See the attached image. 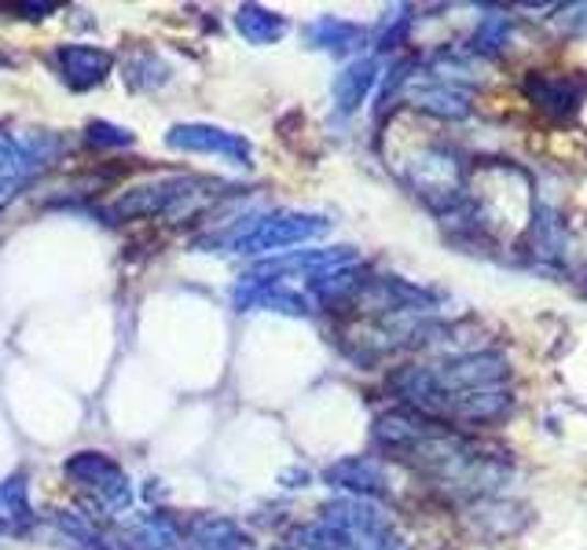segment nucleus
Returning a JSON list of instances; mask_svg holds the SVG:
<instances>
[{"label": "nucleus", "mask_w": 587, "mask_h": 550, "mask_svg": "<svg viewBox=\"0 0 587 550\" xmlns=\"http://www.w3.org/2000/svg\"><path fill=\"white\" fill-rule=\"evenodd\" d=\"M235 30H239L250 45H275V41L286 34V19L275 15L272 8L242 4L239 12H235Z\"/></svg>", "instance_id": "nucleus-20"}, {"label": "nucleus", "mask_w": 587, "mask_h": 550, "mask_svg": "<svg viewBox=\"0 0 587 550\" xmlns=\"http://www.w3.org/2000/svg\"><path fill=\"white\" fill-rule=\"evenodd\" d=\"M558 23L569 30V34H584L587 30V4H569L558 12Z\"/></svg>", "instance_id": "nucleus-28"}, {"label": "nucleus", "mask_w": 587, "mask_h": 550, "mask_svg": "<svg viewBox=\"0 0 587 550\" xmlns=\"http://www.w3.org/2000/svg\"><path fill=\"white\" fill-rule=\"evenodd\" d=\"M390 385L404 407L444 426H488L515 407L510 363L493 349L400 367Z\"/></svg>", "instance_id": "nucleus-2"}, {"label": "nucleus", "mask_w": 587, "mask_h": 550, "mask_svg": "<svg viewBox=\"0 0 587 550\" xmlns=\"http://www.w3.org/2000/svg\"><path fill=\"white\" fill-rule=\"evenodd\" d=\"M56 528H59V532L67 536L78 550H111V547H106L103 532H100V528H95L84 514H67V510H63V514L56 517Z\"/></svg>", "instance_id": "nucleus-24"}, {"label": "nucleus", "mask_w": 587, "mask_h": 550, "mask_svg": "<svg viewBox=\"0 0 587 550\" xmlns=\"http://www.w3.org/2000/svg\"><path fill=\"white\" fill-rule=\"evenodd\" d=\"M56 70L63 74V81L70 85V89H95V85L106 81V74L114 67V56L95 45H63L56 56Z\"/></svg>", "instance_id": "nucleus-14"}, {"label": "nucleus", "mask_w": 587, "mask_h": 550, "mask_svg": "<svg viewBox=\"0 0 587 550\" xmlns=\"http://www.w3.org/2000/svg\"><path fill=\"white\" fill-rule=\"evenodd\" d=\"M232 301L239 312H283V316H308L313 312V298L297 294V290L283 283H258V279H242L232 290Z\"/></svg>", "instance_id": "nucleus-13"}, {"label": "nucleus", "mask_w": 587, "mask_h": 550, "mask_svg": "<svg viewBox=\"0 0 587 550\" xmlns=\"http://www.w3.org/2000/svg\"><path fill=\"white\" fill-rule=\"evenodd\" d=\"M184 550H250V539L228 517H195L184 532Z\"/></svg>", "instance_id": "nucleus-17"}, {"label": "nucleus", "mask_w": 587, "mask_h": 550, "mask_svg": "<svg viewBox=\"0 0 587 550\" xmlns=\"http://www.w3.org/2000/svg\"><path fill=\"white\" fill-rule=\"evenodd\" d=\"M67 481L78 492H84L92 500V506H100L103 514H125L133 506V481L129 473L117 467L114 459H106L103 451H78L67 459Z\"/></svg>", "instance_id": "nucleus-7"}, {"label": "nucleus", "mask_w": 587, "mask_h": 550, "mask_svg": "<svg viewBox=\"0 0 587 550\" xmlns=\"http://www.w3.org/2000/svg\"><path fill=\"white\" fill-rule=\"evenodd\" d=\"M166 144L173 150H188V155H217V158L232 161V166H239V169L253 166V147L239 133L221 128V125H206V122L173 125L166 133Z\"/></svg>", "instance_id": "nucleus-9"}, {"label": "nucleus", "mask_w": 587, "mask_h": 550, "mask_svg": "<svg viewBox=\"0 0 587 550\" xmlns=\"http://www.w3.org/2000/svg\"><path fill=\"white\" fill-rule=\"evenodd\" d=\"M404 96H408V103L415 111H426L433 117H448V122H455V117H466L470 114V92L459 89L452 81H441L433 78V74H411L408 85H404Z\"/></svg>", "instance_id": "nucleus-11"}, {"label": "nucleus", "mask_w": 587, "mask_h": 550, "mask_svg": "<svg viewBox=\"0 0 587 550\" xmlns=\"http://www.w3.org/2000/svg\"><path fill=\"white\" fill-rule=\"evenodd\" d=\"M294 550H408L397 528L375 503L335 500L319 510L316 525L297 528L291 536Z\"/></svg>", "instance_id": "nucleus-3"}, {"label": "nucleus", "mask_w": 587, "mask_h": 550, "mask_svg": "<svg viewBox=\"0 0 587 550\" xmlns=\"http://www.w3.org/2000/svg\"><path fill=\"white\" fill-rule=\"evenodd\" d=\"M0 510H4V517H12L19 528H26L30 521H34V506H30L23 473H12V478L0 484Z\"/></svg>", "instance_id": "nucleus-23"}, {"label": "nucleus", "mask_w": 587, "mask_h": 550, "mask_svg": "<svg viewBox=\"0 0 587 550\" xmlns=\"http://www.w3.org/2000/svg\"><path fill=\"white\" fill-rule=\"evenodd\" d=\"M324 484L338 492H352V500H368V495H386L390 492V478L386 467L375 456H349L330 462L324 470Z\"/></svg>", "instance_id": "nucleus-12"}, {"label": "nucleus", "mask_w": 587, "mask_h": 550, "mask_svg": "<svg viewBox=\"0 0 587 550\" xmlns=\"http://www.w3.org/2000/svg\"><path fill=\"white\" fill-rule=\"evenodd\" d=\"M63 150L59 133H0V177H30L52 166Z\"/></svg>", "instance_id": "nucleus-10"}, {"label": "nucleus", "mask_w": 587, "mask_h": 550, "mask_svg": "<svg viewBox=\"0 0 587 550\" xmlns=\"http://www.w3.org/2000/svg\"><path fill=\"white\" fill-rule=\"evenodd\" d=\"M526 96L540 111L554 117H569L580 106L584 85L573 78H554V74H532V78H526Z\"/></svg>", "instance_id": "nucleus-15"}, {"label": "nucleus", "mask_w": 587, "mask_h": 550, "mask_svg": "<svg viewBox=\"0 0 587 550\" xmlns=\"http://www.w3.org/2000/svg\"><path fill=\"white\" fill-rule=\"evenodd\" d=\"M360 265V254L352 246H316V250H297L283 257H269V261H258L242 279H258V283H283L291 276H305L308 283L319 276L341 272V268Z\"/></svg>", "instance_id": "nucleus-8"}, {"label": "nucleus", "mask_w": 587, "mask_h": 550, "mask_svg": "<svg viewBox=\"0 0 587 550\" xmlns=\"http://www.w3.org/2000/svg\"><path fill=\"white\" fill-rule=\"evenodd\" d=\"M408 26H411V8H397V12L386 19V26L379 30V52L397 48L404 34H408Z\"/></svg>", "instance_id": "nucleus-26"}, {"label": "nucleus", "mask_w": 587, "mask_h": 550, "mask_svg": "<svg viewBox=\"0 0 587 550\" xmlns=\"http://www.w3.org/2000/svg\"><path fill=\"white\" fill-rule=\"evenodd\" d=\"M375 440L382 451L408 462L448 500H482L510 481V459L504 451L477 445L455 426L433 423L411 407L382 412L375 418Z\"/></svg>", "instance_id": "nucleus-1"}, {"label": "nucleus", "mask_w": 587, "mask_h": 550, "mask_svg": "<svg viewBox=\"0 0 587 550\" xmlns=\"http://www.w3.org/2000/svg\"><path fill=\"white\" fill-rule=\"evenodd\" d=\"M393 169L411 188V195H419L441 221L452 217L466 202L463 155L455 147L441 144V139H426V144L411 147L400 161H393Z\"/></svg>", "instance_id": "nucleus-5"}, {"label": "nucleus", "mask_w": 587, "mask_h": 550, "mask_svg": "<svg viewBox=\"0 0 587 550\" xmlns=\"http://www.w3.org/2000/svg\"><path fill=\"white\" fill-rule=\"evenodd\" d=\"M228 183L210 180V177H191V172H169V177H155L147 183L122 191L114 202V217L122 221H147V217H166V221H188L191 213H202L210 202L224 199Z\"/></svg>", "instance_id": "nucleus-4"}, {"label": "nucleus", "mask_w": 587, "mask_h": 550, "mask_svg": "<svg viewBox=\"0 0 587 550\" xmlns=\"http://www.w3.org/2000/svg\"><path fill=\"white\" fill-rule=\"evenodd\" d=\"M125 81H129V89H140V92H151L158 85L169 81V67L162 56H155V52H129V59H125Z\"/></svg>", "instance_id": "nucleus-21"}, {"label": "nucleus", "mask_w": 587, "mask_h": 550, "mask_svg": "<svg viewBox=\"0 0 587 550\" xmlns=\"http://www.w3.org/2000/svg\"><path fill=\"white\" fill-rule=\"evenodd\" d=\"M0 536H4V510H0Z\"/></svg>", "instance_id": "nucleus-30"}, {"label": "nucleus", "mask_w": 587, "mask_h": 550, "mask_svg": "<svg viewBox=\"0 0 587 550\" xmlns=\"http://www.w3.org/2000/svg\"><path fill=\"white\" fill-rule=\"evenodd\" d=\"M84 139H89L92 147H133L136 133H129V128H122L114 122H89V128H84Z\"/></svg>", "instance_id": "nucleus-25"}, {"label": "nucleus", "mask_w": 587, "mask_h": 550, "mask_svg": "<svg viewBox=\"0 0 587 550\" xmlns=\"http://www.w3.org/2000/svg\"><path fill=\"white\" fill-rule=\"evenodd\" d=\"M30 183H34L30 177H0V213L12 206V202L19 199V191L30 188Z\"/></svg>", "instance_id": "nucleus-27"}, {"label": "nucleus", "mask_w": 587, "mask_h": 550, "mask_svg": "<svg viewBox=\"0 0 587 550\" xmlns=\"http://www.w3.org/2000/svg\"><path fill=\"white\" fill-rule=\"evenodd\" d=\"M510 45V19L504 12H493L477 23L474 37H470V52L474 56H499Z\"/></svg>", "instance_id": "nucleus-22"}, {"label": "nucleus", "mask_w": 587, "mask_h": 550, "mask_svg": "<svg viewBox=\"0 0 587 550\" xmlns=\"http://www.w3.org/2000/svg\"><path fill=\"white\" fill-rule=\"evenodd\" d=\"M379 81V59L375 56H364V59H352L346 70L335 78V103L341 114H352L360 111V103L368 100V92L375 89Z\"/></svg>", "instance_id": "nucleus-18"}, {"label": "nucleus", "mask_w": 587, "mask_h": 550, "mask_svg": "<svg viewBox=\"0 0 587 550\" xmlns=\"http://www.w3.org/2000/svg\"><path fill=\"white\" fill-rule=\"evenodd\" d=\"M330 221L319 217V213H297V210H275L261 213V217H247L235 228L221 235H206L199 239V250H228V254H272L286 250V246L297 243H313L319 235H327Z\"/></svg>", "instance_id": "nucleus-6"}, {"label": "nucleus", "mask_w": 587, "mask_h": 550, "mask_svg": "<svg viewBox=\"0 0 587 550\" xmlns=\"http://www.w3.org/2000/svg\"><path fill=\"white\" fill-rule=\"evenodd\" d=\"M305 41H308V48L335 52V56H341V52H357L360 45H364L368 30L349 23V19L324 15V19H316V23L305 26Z\"/></svg>", "instance_id": "nucleus-19"}, {"label": "nucleus", "mask_w": 587, "mask_h": 550, "mask_svg": "<svg viewBox=\"0 0 587 550\" xmlns=\"http://www.w3.org/2000/svg\"><path fill=\"white\" fill-rule=\"evenodd\" d=\"M125 547L129 550H184V532H180V525L166 514H140L125 528Z\"/></svg>", "instance_id": "nucleus-16"}, {"label": "nucleus", "mask_w": 587, "mask_h": 550, "mask_svg": "<svg viewBox=\"0 0 587 550\" xmlns=\"http://www.w3.org/2000/svg\"><path fill=\"white\" fill-rule=\"evenodd\" d=\"M8 63H12V59H8L4 52H0V67H8Z\"/></svg>", "instance_id": "nucleus-29"}]
</instances>
